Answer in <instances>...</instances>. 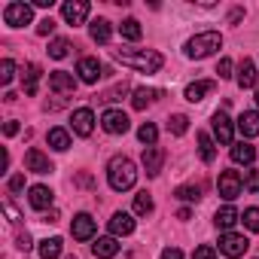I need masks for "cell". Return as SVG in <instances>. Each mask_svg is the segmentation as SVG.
I'll use <instances>...</instances> for the list:
<instances>
[{
	"label": "cell",
	"instance_id": "cell-1",
	"mask_svg": "<svg viewBox=\"0 0 259 259\" xmlns=\"http://www.w3.org/2000/svg\"><path fill=\"white\" fill-rule=\"evenodd\" d=\"M113 58L122 61L125 67H135L141 73H159L165 58L156 49H113Z\"/></svg>",
	"mask_w": 259,
	"mask_h": 259
},
{
	"label": "cell",
	"instance_id": "cell-2",
	"mask_svg": "<svg viewBox=\"0 0 259 259\" xmlns=\"http://www.w3.org/2000/svg\"><path fill=\"white\" fill-rule=\"evenodd\" d=\"M107 180H110V189H116V192L132 189V186L138 183V168H135V162L128 159V156H113L110 165H107Z\"/></svg>",
	"mask_w": 259,
	"mask_h": 259
},
{
	"label": "cell",
	"instance_id": "cell-3",
	"mask_svg": "<svg viewBox=\"0 0 259 259\" xmlns=\"http://www.w3.org/2000/svg\"><path fill=\"white\" fill-rule=\"evenodd\" d=\"M223 49V37L217 31H204V34H195L189 43H186V55L189 58H207L213 52Z\"/></svg>",
	"mask_w": 259,
	"mask_h": 259
},
{
	"label": "cell",
	"instance_id": "cell-4",
	"mask_svg": "<svg viewBox=\"0 0 259 259\" xmlns=\"http://www.w3.org/2000/svg\"><path fill=\"white\" fill-rule=\"evenodd\" d=\"M4 22L10 28H22V25H31L34 22V7L31 4H10L4 10Z\"/></svg>",
	"mask_w": 259,
	"mask_h": 259
},
{
	"label": "cell",
	"instance_id": "cell-5",
	"mask_svg": "<svg viewBox=\"0 0 259 259\" xmlns=\"http://www.w3.org/2000/svg\"><path fill=\"white\" fill-rule=\"evenodd\" d=\"M217 189H220V195H223L226 201H235V198L241 195V189H244V180H241L238 171H223L220 180H217Z\"/></svg>",
	"mask_w": 259,
	"mask_h": 259
},
{
	"label": "cell",
	"instance_id": "cell-6",
	"mask_svg": "<svg viewBox=\"0 0 259 259\" xmlns=\"http://www.w3.org/2000/svg\"><path fill=\"white\" fill-rule=\"evenodd\" d=\"M247 247H250V241H247L244 235L226 232V235L220 238V253H223V256H229V259H238V256H244V253H247Z\"/></svg>",
	"mask_w": 259,
	"mask_h": 259
},
{
	"label": "cell",
	"instance_id": "cell-7",
	"mask_svg": "<svg viewBox=\"0 0 259 259\" xmlns=\"http://www.w3.org/2000/svg\"><path fill=\"white\" fill-rule=\"evenodd\" d=\"M101 125H104L107 135H125L128 128H132V122H128V116H125L122 110H104Z\"/></svg>",
	"mask_w": 259,
	"mask_h": 259
},
{
	"label": "cell",
	"instance_id": "cell-8",
	"mask_svg": "<svg viewBox=\"0 0 259 259\" xmlns=\"http://www.w3.org/2000/svg\"><path fill=\"white\" fill-rule=\"evenodd\" d=\"M89 4L85 0H67V4L61 7V16H64V22L67 25H82L85 22V16H89Z\"/></svg>",
	"mask_w": 259,
	"mask_h": 259
},
{
	"label": "cell",
	"instance_id": "cell-9",
	"mask_svg": "<svg viewBox=\"0 0 259 259\" xmlns=\"http://www.w3.org/2000/svg\"><path fill=\"white\" fill-rule=\"evenodd\" d=\"M73 132L79 135V138H89L92 132H95V113L89 110V107H79V110H73Z\"/></svg>",
	"mask_w": 259,
	"mask_h": 259
},
{
	"label": "cell",
	"instance_id": "cell-10",
	"mask_svg": "<svg viewBox=\"0 0 259 259\" xmlns=\"http://www.w3.org/2000/svg\"><path fill=\"white\" fill-rule=\"evenodd\" d=\"M213 135H217V141H220L223 147H229V144H232V119H229L223 110H217V113H213Z\"/></svg>",
	"mask_w": 259,
	"mask_h": 259
},
{
	"label": "cell",
	"instance_id": "cell-11",
	"mask_svg": "<svg viewBox=\"0 0 259 259\" xmlns=\"http://www.w3.org/2000/svg\"><path fill=\"white\" fill-rule=\"evenodd\" d=\"M70 232H73L76 241H89V238L95 235V220H92L89 213H76L73 223H70Z\"/></svg>",
	"mask_w": 259,
	"mask_h": 259
},
{
	"label": "cell",
	"instance_id": "cell-12",
	"mask_svg": "<svg viewBox=\"0 0 259 259\" xmlns=\"http://www.w3.org/2000/svg\"><path fill=\"white\" fill-rule=\"evenodd\" d=\"M141 162H144V168H147V174H150V177H156V174L162 171V162H165V153H162L159 147H144V156H141Z\"/></svg>",
	"mask_w": 259,
	"mask_h": 259
},
{
	"label": "cell",
	"instance_id": "cell-13",
	"mask_svg": "<svg viewBox=\"0 0 259 259\" xmlns=\"http://www.w3.org/2000/svg\"><path fill=\"white\" fill-rule=\"evenodd\" d=\"M110 232H113V238H119V235H132V232H135V217H132V213H125V210L113 213V220H110Z\"/></svg>",
	"mask_w": 259,
	"mask_h": 259
},
{
	"label": "cell",
	"instance_id": "cell-14",
	"mask_svg": "<svg viewBox=\"0 0 259 259\" xmlns=\"http://www.w3.org/2000/svg\"><path fill=\"white\" fill-rule=\"evenodd\" d=\"M238 132L244 138H256L259 135V113L256 110H247V113L238 116Z\"/></svg>",
	"mask_w": 259,
	"mask_h": 259
},
{
	"label": "cell",
	"instance_id": "cell-15",
	"mask_svg": "<svg viewBox=\"0 0 259 259\" xmlns=\"http://www.w3.org/2000/svg\"><path fill=\"white\" fill-rule=\"evenodd\" d=\"M25 165H28V171H31V174H49V171H52V162H49L40 150H28Z\"/></svg>",
	"mask_w": 259,
	"mask_h": 259
},
{
	"label": "cell",
	"instance_id": "cell-16",
	"mask_svg": "<svg viewBox=\"0 0 259 259\" xmlns=\"http://www.w3.org/2000/svg\"><path fill=\"white\" fill-rule=\"evenodd\" d=\"M49 89H52V92L67 95V92H73V89H76V79H73L70 73H64V70H55V73H49Z\"/></svg>",
	"mask_w": 259,
	"mask_h": 259
},
{
	"label": "cell",
	"instance_id": "cell-17",
	"mask_svg": "<svg viewBox=\"0 0 259 259\" xmlns=\"http://www.w3.org/2000/svg\"><path fill=\"white\" fill-rule=\"evenodd\" d=\"M92 253H95L98 259H113V256L119 253V244H116L113 235H107V238H98V241L92 244Z\"/></svg>",
	"mask_w": 259,
	"mask_h": 259
},
{
	"label": "cell",
	"instance_id": "cell-18",
	"mask_svg": "<svg viewBox=\"0 0 259 259\" xmlns=\"http://www.w3.org/2000/svg\"><path fill=\"white\" fill-rule=\"evenodd\" d=\"M76 73H79V79L82 82H98V76H101V64H98V58H82L79 61V67H76Z\"/></svg>",
	"mask_w": 259,
	"mask_h": 259
},
{
	"label": "cell",
	"instance_id": "cell-19",
	"mask_svg": "<svg viewBox=\"0 0 259 259\" xmlns=\"http://www.w3.org/2000/svg\"><path fill=\"white\" fill-rule=\"evenodd\" d=\"M28 201H31V207L46 210V207H52V189H49V186H31Z\"/></svg>",
	"mask_w": 259,
	"mask_h": 259
},
{
	"label": "cell",
	"instance_id": "cell-20",
	"mask_svg": "<svg viewBox=\"0 0 259 259\" xmlns=\"http://www.w3.org/2000/svg\"><path fill=\"white\" fill-rule=\"evenodd\" d=\"M238 220H241V213H238L232 204H226V207H220V210H217V217H213V226H217V229H223V232H229V229H232Z\"/></svg>",
	"mask_w": 259,
	"mask_h": 259
},
{
	"label": "cell",
	"instance_id": "cell-21",
	"mask_svg": "<svg viewBox=\"0 0 259 259\" xmlns=\"http://www.w3.org/2000/svg\"><path fill=\"white\" fill-rule=\"evenodd\" d=\"M238 85L241 89H253L256 85V64L250 58H244L241 67H238Z\"/></svg>",
	"mask_w": 259,
	"mask_h": 259
},
{
	"label": "cell",
	"instance_id": "cell-22",
	"mask_svg": "<svg viewBox=\"0 0 259 259\" xmlns=\"http://www.w3.org/2000/svg\"><path fill=\"white\" fill-rule=\"evenodd\" d=\"M210 92H213V82H210V79H198V82L186 85V101L198 104V101H204V95H210Z\"/></svg>",
	"mask_w": 259,
	"mask_h": 259
},
{
	"label": "cell",
	"instance_id": "cell-23",
	"mask_svg": "<svg viewBox=\"0 0 259 259\" xmlns=\"http://www.w3.org/2000/svg\"><path fill=\"white\" fill-rule=\"evenodd\" d=\"M253 159H256V150H253L250 144L241 141V144L232 147V162H235V165H253Z\"/></svg>",
	"mask_w": 259,
	"mask_h": 259
},
{
	"label": "cell",
	"instance_id": "cell-24",
	"mask_svg": "<svg viewBox=\"0 0 259 259\" xmlns=\"http://www.w3.org/2000/svg\"><path fill=\"white\" fill-rule=\"evenodd\" d=\"M46 141H49V147H52V150H58V153H64V150L70 147V135L64 132V128H49Z\"/></svg>",
	"mask_w": 259,
	"mask_h": 259
},
{
	"label": "cell",
	"instance_id": "cell-25",
	"mask_svg": "<svg viewBox=\"0 0 259 259\" xmlns=\"http://www.w3.org/2000/svg\"><path fill=\"white\" fill-rule=\"evenodd\" d=\"M89 34H92L95 43H110V34H113V31H110V22H107V19H95L92 28H89Z\"/></svg>",
	"mask_w": 259,
	"mask_h": 259
},
{
	"label": "cell",
	"instance_id": "cell-26",
	"mask_svg": "<svg viewBox=\"0 0 259 259\" xmlns=\"http://www.w3.org/2000/svg\"><path fill=\"white\" fill-rule=\"evenodd\" d=\"M22 82H25V95H37V82H40V64H28L25 73H22Z\"/></svg>",
	"mask_w": 259,
	"mask_h": 259
},
{
	"label": "cell",
	"instance_id": "cell-27",
	"mask_svg": "<svg viewBox=\"0 0 259 259\" xmlns=\"http://www.w3.org/2000/svg\"><path fill=\"white\" fill-rule=\"evenodd\" d=\"M198 156H201V162H207V165L217 159V147H213V138H210V135H204V132L198 135Z\"/></svg>",
	"mask_w": 259,
	"mask_h": 259
},
{
	"label": "cell",
	"instance_id": "cell-28",
	"mask_svg": "<svg viewBox=\"0 0 259 259\" xmlns=\"http://www.w3.org/2000/svg\"><path fill=\"white\" fill-rule=\"evenodd\" d=\"M119 34H122L125 40H141V37H144V28H141L138 19H125V22L119 25Z\"/></svg>",
	"mask_w": 259,
	"mask_h": 259
},
{
	"label": "cell",
	"instance_id": "cell-29",
	"mask_svg": "<svg viewBox=\"0 0 259 259\" xmlns=\"http://www.w3.org/2000/svg\"><path fill=\"white\" fill-rule=\"evenodd\" d=\"M58 256H61V238L40 241V259H58Z\"/></svg>",
	"mask_w": 259,
	"mask_h": 259
},
{
	"label": "cell",
	"instance_id": "cell-30",
	"mask_svg": "<svg viewBox=\"0 0 259 259\" xmlns=\"http://www.w3.org/2000/svg\"><path fill=\"white\" fill-rule=\"evenodd\" d=\"M186 128H189V119H186L183 113H174V116L168 119V132H171V135L180 138V135H186Z\"/></svg>",
	"mask_w": 259,
	"mask_h": 259
},
{
	"label": "cell",
	"instance_id": "cell-31",
	"mask_svg": "<svg viewBox=\"0 0 259 259\" xmlns=\"http://www.w3.org/2000/svg\"><path fill=\"white\" fill-rule=\"evenodd\" d=\"M138 138H141V144H147V147H156V138H159L156 125H153V122H144V125L138 128Z\"/></svg>",
	"mask_w": 259,
	"mask_h": 259
},
{
	"label": "cell",
	"instance_id": "cell-32",
	"mask_svg": "<svg viewBox=\"0 0 259 259\" xmlns=\"http://www.w3.org/2000/svg\"><path fill=\"white\" fill-rule=\"evenodd\" d=\"M153 98H156V92H153V89H138V92H135V98H132V104H135V110H144V107H150V104H153Z\"/></svg>",
	"mask_w": 259,
	"mask_h": 259
},
{
	"label": "cell",
	"instance_id": "cell-33",
	"mask_svg": "<svg viewBox=\"0 0 259 259\" xmlns=\"http://www.w3.org/2000/svg\"><path fill=\"white\" fill-rule=\"evenodd\" d=\"M135 213H141V217L153 213V195H150V192H141V195H135Z\"/></svg>",
	"mask_w": 259,
	"mask_h": 259
},
{
	"label": "cell",
	"instance_id": "cell-34",
	"mask_svg": "<svg viewBox=\"0 0 259 259\" xmlns=\"http://www.w3.org/2000/svg\"><path fill=\"white\" fill-rule=\"evenodd\" d=\"M67 49H70V43H67L64 37H58V40H52V43H49V55H52V58H58V61H61V58H67Z\"/></svg>",
	"mask_w": 259,
	"mask_h": 259
},
{
	"label": "cell",
	"instance_id": "cell-35",
	"mask_svg": "<svg viewBox=\"0 0 259 259\" xmlns=\"http://www.w3.org/2000/svg\"><path fill=\"white\" fill-rule=\"evenodd\" d=\"M174 195H177L180 201H198V198H201V186H180Z\"/></svg>",
	"mask_w": 259,
	"mask_h": 259
},
{
	"label": "cell",
	"instance_id": "cell-36",
	"mask_svg": "<svg viewBox=\"0 0 259 259\" xmlns=\"http://www.w3.org/2000/svg\"><path fill=\"white\" fill-rule=\"evenodd\" d=\"M13 76H16V64H13L10 58H4V61H0V82L10 85V82H13Z\"/></svg>",
	"mask_w": 259,
	"mask_h": 259
},
{
	"label": "cell",
	"instance_id": "cell-37",
	"mask_svg": "<svg viewBox=\"0 0 259 259\" xmlns=\"http://www.w3.org/2000/svg\"><path fill=\"white\" fill-rule=\"evenodd\" d=\"M241 220H244V226H247L250 232H259V207H247Z\"/></svg>",
	"mask_w": 259,
	"mask_h": 259
},
{
	"label": "cell",
	"instance_id": "cell-38",
	"mask_svg": "<svg viewBox=\"0 0 259 259\" xmlns=\"http://www.w3.org/2000/svg\"><path fill=\"white\" fill-rule=\"evenodd\" d=\"M244 189H250V192H259V171H244Z\"/></svg>",
	"mask_w": 259,
	"mask_h": 259
},
{
	"label": "cell",
	"instance_id": "cell-39",
	"mask_svg": "<svg viewBox=\"0 0 259 259\" xmlns=\"http://www.w3.org/2000/svg\"><path fill=\"white\" fill-rule=\"evenodd\" d=\"M192 259H217V250H213L210 244H201V247H195Z\"/></svg>",
	"mask_w": 259,
	"mask_h": 259
},
{
	"label": "cell",
	"instance_id": "cell-40",
	"mask_svg": "<svg viewBox=\"0 0 259 259\" xmlns=\"http://www.w3.org/2000/svg\"><path fill=\"white\" fill-rule=\"evenodd\" d=\"M52 31H55V19H52V16H46V19L37 25V34H43V37H46V34H52Z\"/></svg>",
	"mask_w": 259,
	"mask_h": 259
},
{
	"label": "cell",
	"instance_id": "cell-41",
	"mask_svg": "<svg viewBox=\"0 0 259 259\" xmlns=\"http://www.w3.org/2000/svg\"><path fill=\"white\" fill-rule=\"evenodd\" d=\"M217 73H220V79H229V76H232V61H229V58H220Z\"/></svg>",
	"mask_w": 259,
	"mask_h": 259
},
{
	"label": "cell",
	"instance_id": "cell-42",
	"mask_svg": "<svg viewBox=\"0 0 259 259\" xmlns=\"http://www.w3.org/2000/svg\"><path fill=\"white\" fill-rule=\"evenodd\" d=\"M10 189H13V192H22V189H25V174L10 177Z\"/></svg>",
	"mask_w": 259,
	"mask_h": 259
},
{
	"label": "cell",
	"instance_id": "cell-43",
	"mask_svg": "<svg viewBox=\"0 0 259 259\" xmlns=\"http://www.w3.org/2000/svg\"><path fill=\"white\" fill-rule=\"evenodd\" d=\"M4 210H7V217H10L13 223H19V220H22V213H19V210H16V207H13L10 201H4Z\"/></svg>",
	"mask_w": 259,
	"mask_h": 259
},
{
	"label": "cell",
	"instance_id": "cell-44",
	"mask_svg": "<svg viewBox=\"0 0 259 259\" xmlns=\"http://www.w3.org/2000/svg\"><path fill=\"white\" fill-rule=\"evenodd\" d=\"M162 259H183V253H180L177 247H165V250H162Z\"/></svg>",
	"mask_w": 259,
	"mask_h": 259
},
{
	"label": "cell",
	"instance_id": "cell-45",
	"mask_svg": "<svg viewBox=\"0 0 259 259\" xmlns=\"http://www.w3.org/2000/svg\"><path fill=\"white\" fill-rule=\"evenodd\" d=\"M4 135H7V138H13V135H19V122H16V119H10V122L4 125Z\"/></svg>",
	"mask_w": 259,
	"mask_h": 259
},
{
	"label": "cell",
	"instance_id": "cell-46",
	"mask_svg": "<svg viewBox=\"0 0 259 259\" xmlns=\"http://www.w3.org/2000/svg\"><path fill=\"white\" fill-rule=\"evenodd\" d=\"M16 244H19V250H31V247H34V244H31V235H28V232H25V235H19V241H16Z\"/></svg>",
	"mask_w": 259,
	"mask_h": 259
},
{
	"label": "cell",
	"instance_id": "cell-47",
	"mask_svg": "<svg viewBox=\"0 0 259 259\" xmlns=\"http://www.w3.org/2000/svg\"><path fill=\"white\" fill-rule=\"evenodd\" d=\"M34 7H40V10H49V7H52V0H34Z\"/></svg>",
	"mask_w": 259,
	"mask_h": 259
},
{
	"label": "cell",
	"instance_id": "cell-48",
	"mask_svg": "<svg viewBox=\"0 0 259 259\" xmlns=\"http://www.w3.org/2000/svg\"><path fill=\"white\" fill-rule=\"evenodd\" d=\"M256 107H259V89H256Z\"/></svg>",
	"mask_w": 259,
	"mask_h": 259
},
{
	"label": "cell",
	"instance_id": "cell-49",
	"mask_svg": "<svg viewBox=\"0 0 259 259\" xmlns=\"http://www.w3.org/2000/svg\"><path fill=\"white\" fill-rule=\"evenodd\" d=\"M70 259H73V256H70Z\"/></svg>",
	"mask_w": 259,
	"mask_h": 259
}]
</instances>
